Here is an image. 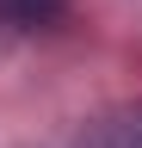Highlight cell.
<instances>
[{
  "label": "cell",
  "instance_id": "1",
  "mask_svg": "<svg viewBox=\"0 0 142 148\" xmlns=\"http://www.w3.org/2000/svg\"><path fill=\"white\" fill-rule=\"evenodd\" d=\"M62 148H142V99H123L99 117H86Z\"/></svg>",
  "mask_w": 142,
  "mask_h": 148
},
{
  "label": "cell",
  "instance_id": "2",
  "mask_svg": "<svg viewBox=\"0 0 142 148\" xmlns=\"http://www.w3.org/2000/svg\"><path fill=\"white\" fill-rule=\"evenodd\" d=\"M19 37H25L19 12H12V0H0V49H6V43H19Z\"/></svg>",
  "mask_w": 142,
  "mask_h": 148
}]
</instances>
